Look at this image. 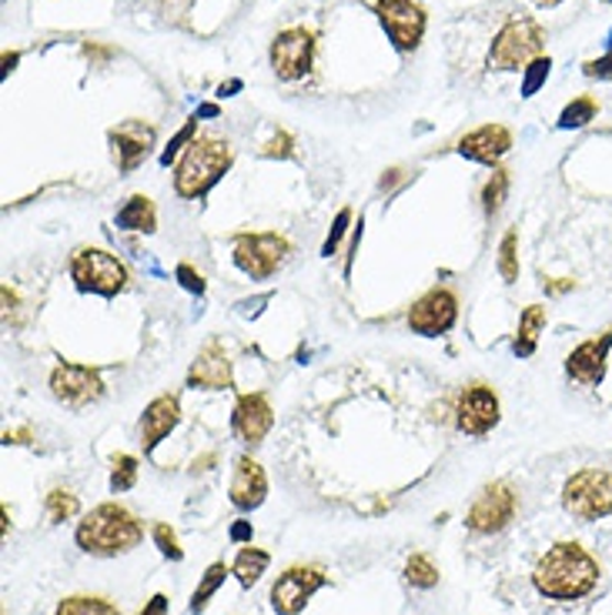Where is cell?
<instances>
[{
	"mask_svg": "<svg viewBox=\"0 0 612 615\" xmlns=\"http://www.w3.org/2000/svg\"><path fill=\"white\" fill-rule=\"evenodd\" d=\"M532 582L549 599H582L596 589L599 566L582 546L559 543L539 559V566L532 572Z\"/></svg>",
	"mask_w": 612,
	"mask_h": 615,
	"instance_id": "obj_1",
	"label": "cell"
},
{
	"mask_svg": "<svg viewBox=\"0 0 612 615\" xmlns=\"http://www.w3.org/2000/svg\"><path fill=\"white\" fill-rule=\"evenodd\" d=\"M141 522L121 508V505H98L81 525H78V546L88 552V556H101V559H111V556H121V552H131L137 543H141Z\"/></svg>",
	"mask_w": 612,
	"mask_h": 615,
	"instance_id": "obj_2",
	"label": "cell"
},
{
	"mask_svg": "<svg viewBox=\"0 0 612 615\" xmlns=\"http://www.w3.org/2000/svg\"><path fill=\"white\" fill-rule=\"evenodd\" d=\"M227 168H232V144L221 137H198L175 171V191L181 198H201L221 181Z\"/></svg>",
	"mask_w": 612,
	"mask_h": 615,
	"instance_id": "obj_3",
	"label": "cell"
},
{
	"mask_svg": "<svg viewBox=\"0 0 612 615\" xmlns=\"http://www.w3.org/2000/svg\"><path fill=\"white\" fill-rule=\"evenodd\" d=\"M546 47V31L535 18H512L505 27L496 34L492 51H489V67L496 70H522L535 57H543Z\"/></svg>",
	"mask_w": 612,
	"mask_h": 615,
	"instance_id": "obj_4",
	"label": "cell"
},
{
	"mask_svg": "<svg viewBox=\"0 0 612 615\" xmlns=\"http://www.w3.org/2000/svg\"><path fill=\"white\" fill-rule=\"evenodd\" d=\"M70 278L81 291L114 298L127 284V268L118 261V255H111L104 248H81L70 258Z\"/></svg>",
	"mask_w": 612,
	"mask_h": 615,
	"instance_id": "obj_5",
	"label": "cell"
},
{
	"mask_svg": "<svg viewBox=\"0 0 612 615\" xmlns=\"http://www.w3.org/2000/svg\"><path fill=\"white\" fill-rule=\"evenodd\" d=\"M563 505L569 515H576L582 522L605 518L612 512V476L602 469L576 472L563 489Z\"/></svg>",
	"mask_w": 612,
	"mask_h": 615,
	"instance_id": "obj_6",
	"label": "cell"
},
{
	"mask_svg": "<svg viewBox=\"0 0 612 615\" xmlns=\"http://www.w3.org/2000/svg\"><path fill=\"white\" fill-rule=\"evenodd\" d=\"M288 251H291V245L281 235H275V231H265V235H238L235 265L248 278H271L285 265Z\"/></svg>",
	"mask_w": 612,
	"mask_h": 615,
	"instance_id": "obj_7",
	"label": "cell"
},
{
	"mask_svg": "<svg viewBox=\"0 0 612 615\" xmlns=\"http://www.w3.org/2000/svg\"><path fill=\"white\" fill-rule=\"evenodd\" d=\"M515 505H519V495L512 492L509 482H492L479 492V499L472 502L469 515H466V525L479 535H492V532H502L512 515H515Z\"/></svg>",
	"mask_w": 612,
	"mask_h": 615,
	"instance_id": "obj_8",
	"label": "cell"
},
{
	"mask_svg": "<svg viewBox=\"0 0 612 615\" xmlns=\"http://www.w3.org/2000/svg\"><path fill=\"white\" fill-rule=\"evenodd\" d=\"M315 60V34L304 27H291L275 37L271 44V67L281 81H298L312 70Z\"/></svg>",
	"mask_w": 612,
	"mask_h": 615,
	"instance_id": "obj_9",
	"label": "cell"
},
{
	"mask_svg": "<svg viewBox=\"0 0 612 615\" xmlns=\"http://www.w3.org/2000/svg\"><path fill=\"white\" fill-rule=\"evenodd\" d=\"M375 14L399 51H415L425 34V11L412 0H375Z\"/></svg>",
	"mask_w": 612,
	"mask_h": 615,
	"instance_id": "obj_10",
	"label": "cell"
},
{
	"mask_svg": "<svg viewBox=\"0 0 612 615\" xmlns=\"http://www.w3.org/2000/svg\"><path fill=\"white\" fill-rule=\"evenodd\" d=\"M51 392L57 402H64L70 409H85L104 395V381L88 365H57L51 374Z\"/></svg>",
	"mask_w": 612,
	"mask_h": 615,
	"instance_id": "obj_11",
	"label": "cell"
},
{
	"mask_svg": "<svg viewBox=\"0 0 612 615\" xmlns=\"http://www.w3.org/2000/svg\"><path fill=\"white\" fill-rule=\"evenodd\" d=\"M322 585H325L322 569H315V566H294V569L281 572L278 582L271 585V605H275L278 615H298Z\"/></svg>",
	"mask_w": 612,
	"mask_h": 615,
	"instance_id": "obj_12",
	"label": "cell"
},
{
	"mask_svg": "<svg viewBox=\"0 0 612 615\" xmlns=\"http://www.w3.org/2000/svg\"><path fill=\"white\" fill-rule=\"evenodd\" d=\"M458 318V301L452 291L445 288H432L429 294H422L415 304H412V312H409V328L422 338H438L445 335Z\"/></svg>",
	"mask_w": 612,
	"mask_h": 615,
	"instance_id": "obj_13",
	"label": "cell"
},
{
	"mask_svg": "<svg viewBox=\"0 0 612 615\" xmlns=\"http://www.w3.org/2000/svg\"><path fill=\"white\" fill-rule=\"evenodd\" d=\"M499 422V399L489 384L476 381L469 389L458 395V409H455V425L466 435H486L492 432Z\"/></svg>",
	"mask_w": 612,
	"mask_h": 615,
	"instance_id": "obj_14",
	"label": "cell"
},
{
	"mask_svg": "<svg viewBox=\"0 0 612 615\" xmlns=\"http://www.w3.org/2000/svg\"><path fill=\"white\" fill-rule=\"evenodd\" d=\"M232 361H227V351L218 342H208L198 358L188 368V389H204V392H221L232 389Z\"/></svg>",
	"mask_w": 612,
	"mask_h": 615,
	"instance_id": "obj_15",
	"label": "cell"
},
{
	"mask_svg": "<svg viewBox=\"0 0 612 615\" xmlns=\"http://www.w3.org/2000/svg\"><path fill=\"white\" fill-rule=\"evenodd\" d=\"M111 147H114V161L121 171H134L144 158L151 144H155V127L144 121H124L118 127H111Z\"/></svg>",
	"mask_w": 612,
	"mask_h": 615,
	"instance_id": "obj_16",
	"label": "cell"
},
{
	"mask_svg": "<svg viewBox=\"0 0 612 615\" xmlns=\"http://www.w3.org/2000/svg\"><path fill=\"white\" fill-rule=\"evenodd\" d=\"M609 348H612V328L582 342L569 358H566V371L569 378L582 381V384H599L605 378V361H609Z\"/></svg>",
	"mask_w": 612,
	"mask_h": 615,
	"instance_id": "obj_17",
	"label": "cell"
},
{
	"mask_svg": "<svg viewBox=\"0 0 612 615\" xmlns=\"http://www.w3.org/2000/svg\"><path fill=\"white\" fill-rule=\"evenodd\" d=\"M509 147H512V134L502 124H482L458 141V154L479 165H499V158L509 154Z\"/></svg>",
	"mask_w": 612,
	"mask_h": 615,
	"instance_id": "obj_18",
	"label": "cell"
},
{
	"mask_svg": "<svg viewBox=\"0 0 612 615\" xmlns=\"http://www.w3.org/2000/svg\"><path fill=\"white\" fill-rule=\"evenodd\" d=\"M271 425H275V412L265 395H242L238 399L235 415H232V428L242 441L258 445L271 432Z\"/></svg>",
	"mask_w": 612,
	"mask_h": 615,
	"instance_id": "obj_19",
	"label": "cell"
},
{
	"mask_svg": "<svg viewBox=\"0 0 612 615\" xmlns=\"http://www.w3.org/2000/svg\"><path fill=\"white\" fill-rule=\"evenodd\" d=\"M181 418V405L175 395H162L155 399L147 409H144V418H141V441H144V451H155L158 441L165 435H171V428L178 425Z\"/></svg>",
	"mask_w": 612,
	"mask_h": 615,
	"instance_id": "obj_20",
	"label": "cell"
},
{
	"mask_svg": "<svg viewBox=\"0 0 612 615\" xmlns=\"http://www.w3.org/2000/svg\"><path fill=\"white\" fill-rule=\"evenodd\" d=\"M268 495V482H265V472L255 458L242 455L238 466H235V479H232V502L238 508H258Z\"/></svg>",
	"mask_w": 612,
	"mask_h": 615,
	"instance_id": "obj_21",
	"label": "cell"
},
{
	"mask_svg": "<svg viewBox=\"0 0 612 615\" xmlns=\"http://www.w3.org/2000/svg\"><path fill=\"white\" fill-rule=\"evenodd\" d=\"M155 224H158L155 204H151V198H144V194H131L124 201V208L118 211V227H124V231H144V235H151Z\"/></svg>",
	"mask_w": 612,
	"mask_h": 615,
	"instance_id": "obj_22",
	"label": "cell"
},
{
	"mask_svg": "<svg viewBox=\"0 0 612 615\" xmlns=\"http://www.w3.org/2000/svg\"><path fill=\"white\" fill-rule=\"evenodd\" d=\"M546 328V308L543 304H528L525 315L519 322V332H515V342H512V351L519 358H528L535 351V345H539V332Z\"/></svg>",
	"mask_w": 612,
	"mask_h": 615,
	"instance_id": "obj_23",
	"label": "cell"
},
{
	"mask_svg": "<svg viewBox=\"0 0 612 615\" xmlns=\"http://www.w3.org/2000/svg\"><path fill=\"white\" fill-rule=\"evenodd\" d=\"M265 569H268V552H262V549H242L235 559V579L245 589H252L265 575Z\"/></svg>",
	"mask_w": 612,
	"mask_h": 615,
	"instance_id": "obj_24",
	"label": "cell"
},
{
	"mask_svg": "<svg viewBox=\"0 0 612 615\" xmlns=\"http://www.w3.org/2000/svg\"><path fill=\"white\" fill-rule=\"evenodd\" d=\"M57 615H121L111 602L104 599H88V595H74L57 605Z\"/></svg>",
	"mask_w": 612,
	"mask_h": 615,
	"instance_id": "obj_25",
	"label": "cell"
},
{
	"mask_svg": "<svg viewBox=\"0 0 612 615\" xmlns=\"http://www.w3.org/2000/svg\"><path fill=\"white\" fill-rule=\"evenodd\" d=\"M596 114H599V101L589 98V94H582L572 104H566V111L559 114V127H566V131L569 127H586Z\"/></svg>",
	"mask_w": 612,
	"mask_h": 615,
	"instance_id": "obj_26",
	"label": "cell"
},
{
	"mask_svg": "<svg viewBox=\"0 0 612 615\" xmlns=\"http://www.w3.org/2000/svg\"><path fill=\"white\" fill-rule=\"evenodd\" d=\"M505 194H509V171H505V168H496V171H492V178H489V181H486V188H482V208H486V214H489V217H492V214H499V208H502Z\"/></svg>",
	"mask_w": 612,
	"mask_h": 615,
	"instance_id": "obj_27",
	"label": "cell"
},
{
	"mask_svg": "<svg viewBox=\"0 0 612 615\" xmlns=\"http://www.w3.org/2000/svg\"><path fill=\"white\" fill-rule=\"evenodd\" d=\"M515 248H519V231L512 227V231H505V238L499 245V275L509 284L519 278V255H515Z\"/></svg>",
	"mask_w": 612,
	"mask_h": 615,
	"instance_id": "obj_28",
	"label": "cell"
},
{
	"mask_svg": "<svg viewBox=\"0 0 612 615\" xmlns=\"http://www.w3.org/2000/svg\"><path fill=\"white\" fill-rule=\"evenodd\" d=\"M224 575H227V569L221 566V562H214L208 572H204V579H201V585H198V592L191 595V612H204V605H208V599L218 592V585L224 582Z\"/></svg>",
	"mask_w": 612,
	"mask_h": 615,
	"instance_id": "obj_29",
	"label": "cell"
},
{
	"mask_svg": "<svg viewBox=\"0 0 612 615\" xmlns=\"http://www.w3.org/2000/svg\"><path fill=\"white\" fill-rule=\"evenodd\" d=\"M78 495H70V492H64V489H54L51 495H47V518L51 522H67V518H74L78 515Z\"/></svg>",
	"mask_w": 612,
	"mask_h": 615,
	"instance_id": "obj_30",
	"label": "cell"
},
{
	"mask_svg": "<svg viewBox=\"0 0 612 615\" xmlns=\"http://www.w3.org/2000/svg\"><path fill=\"white\" fill-rule=\"evenodd\" d=\"M134 482H137V458L134 455H114L111 492H127Z\"/></svg>",
	"mask_w": 612,
	"mask_h": 615,
	"instance_id": "obj_31",
	"label": "cell"
},
{
	"mask_svg": "<svg viewBox=\"0 0 612 615\" xmlns=\"http://www.w3.org/2000/svg\"><path fill=\"white\" fill-rule=\"evenodd\" d=\"M405 579L419 589H432L438 582V569L425 559V556H412L409 566H405Z\"/></svg>",
	"mask_w": 612,
	"mask_h": 615,
	"instance_id": "obj_32",
	"label": "cell"
},
{
	"mask_svg": "<svg viewBox=\"0 0 612 615\" xmlns=\"http://www.w3.org/2000/svg\"><path fill=\"white\" fill-rule=\"evenodd\" d=\"M549 67H553L549 57H535V60L525 67V85H522V94H525V98H532L535 91H539V85L549 77Z\"/></svg>",
	"mask_w": 612,
	"mask_h": 615,
	"instance_id": "obj_33",
	"label": "cell"
},
{
	"mask_svg": "<svg viewBox=\"0 0 612 615\" xmlns=\"http://www.w3.org/2000/svg\"><path fill=\"white\" fill-rule=\"evenodd\" d=\"M155 543H158V549L168 556V559H185V552H181V546H178V535L168 528V525H155Z\"/></svg>",
	"mask_w": 612,
	"mask_h": 615,
	"instance_id": "obj_34",
	"label": "cell"
},
{
	"mask_svg": "<svg viewBox=\"0 0 612 615\" xmlns=\"http://www.w3.org/2000/svg\"><path fill=\"white\" fill-rule=\"evenodd\" d=\"M348 221H352V211L345 208V211H338V217H335V224H332V231H329V242H325V248H322V255H335L338 251V242H342V235H345V227H348Z\"/></svg>",
	"mask_w": 612,
	"mask_h": 615,
	"instance_id": "obj_35",
	"label": "cell"
},
{
	"mask_svg": "<svg viewBox=\"0 0 612 615\" xmlns=\"http://www.w3.org/2000/svg\"><path fill=\"white\" fill-rule=\"evenodd\" d=\"M194 127H198V114H194V118H191V121H188V124H185L178 134H175V141H171V144H168V150L162 154V165H171L175 154H178V150H181V147L191 141V137H194Z\"/></svg>",
	"mask_w": 612,
	"mask_h": 615,
	"instance_id": "obj_36",
	"label": "cell"
},
{
	"mask_svg": "<svg viewBox=\"0 0 612 615\" xmlns=\"http://www.w3.org/2000/svg\"><path fill=\"white\" fill-rule=\"evenodd\" d=\"M294 147V141H291V134H285V131H278L268 144H265V158H291V150Z\"/></svg>",
	"mask_w": 612,
	"mask_h": 615,
	"instance_id": "obj_37",
	"label": "cell"
},
{
	"mask_svg": "<svg viewBox=\"0 0 612 615\" xmlns=\"http://www.w3.org/2000/svg\"><path fill=\"white\" fill-rule=\"evenodd\" d=\"M178 281H181V288H188L191 294H204V278H201L191 265H178Z\"/></svg>",
	"mask_w": 612,
	"mask_h": 615,
	"instance_id": "obj_38",
	"label": "cell"
},
{
	"mask_svg": "<svg viewBox=\"0 0 612 615\" xmlns=\"http://www.w3.org/2000/svg\"><path fill=\"white\" fill-rule=\"evenodd\" d=\"M586 77H612V51L599 60H589L586 64Z\"/></svg>",
	"mask_w": 612,
	"mask_h": 615,
	"instance_id": "obj_39",
	"label": "cell"
},
{
	"mask_svg": "<svg viewBox=\"0 0 612 615\" xmlns=\"http://www.w3.org/2000/svg\"><path fill=\"white\" fill-rule=\"evenodd\" d=\"M543 288H546L549 294H566V291L576 288V281H572V278H543Z\"/></svg>",
	"mask_w": 612,
	"mask_h": 615,
	"instance_id": "obj_40",
	"label": "cell"
},
{
	"mask_svg": "<svg viewBox=\"0 0 612 615\" xmlns=\"http://www.w3.org/2000/svg\"><path fill=\"white\" fill-rule=\"evenodd\" d=\"M168 612V599L165 595H155L147 605H144V612H137V615H165Z\"/></svg>",
	"mask_w": 612,
	"mask_h": 615,
	"instance_id": "obj_41",
	"label": "cell"
},
{
	"mask_svg": "<svg viewBox=\"0 0 612 615\" xmlns=\"http://www.w3.org/2000/svg\"><path fill=\"white\" fill-rule=\"evenodd\" d=\"M4 308H8V312H4L8 322H11V318L18 322V294L11 291V284H4Z\"/></svg>",
	"mask_w": 612,
	"mask_h": 615,
	"instance_id": "obj_42",
	"label": "cell"
},
{
	"mask_svg": "<svg viewBox=\"0 0 612 615\" xmlns=\"http://www.w3.org/2000/svg\"><path fill=\"white\" fill-rule=\"evenodd\" d=\"M232 538H235V543H245V538H252V525H248V522H238V525L232 528Z\"/></svg>",
	"mask_w": 612,
	"mask_h": 615,
	"instance_id": "obj_43",
	"label": "cell"
},
{
	"mask_svg": "<svg viewBox=\"0 0 612 615\" xmlns=\"http://www.w3.org/2000/svg\"><path fill=\"white\" fill-rule=\"evenodd\" d=\"M85 54H88V57H98V60H108V57H111V51H108V47H98V44H85Z\"/></svg>",
	"mask_w": 612,
	"mask_h": 615,
	"instance_id": "obj_44",
	"label": "cell"
},
{
	"mask_svg": "<svg viewBox=\"0 0 612 615\" xmlns=\"http://www.w3.org/2000/svg\"><path fill=\"white\" fill-rule=\"evenodd\" d=\"M18 60H21V54H18V51H8V54H4V74H11Z\"/></svg>",
	"mask_w": 612,
	"mask_h": 615,
	"instance_id": "obj_45",
	"label": "cell"
},
{
	"mask_svg": "<svg viewBox=\"0 0 612 615\" xmlns=\"http://www.w3.org/2000/svg\"><path fill=\"white\" fill-rule=\"evenodd\" d=\"M198 114H201V118H214V114H218V108H214V104H204Z\"/></svg>",
	"mask_w": 612,
	"mask_h": 615,
	"instance_id": "obj_46",
	"label": "cell"
},
{
	"mask_svg": "<svg viewBox=\"0 0 612 615\" xmlns=\"http://www.w3.org/2000/svg\"><path fill=\"white\" fill-rule=\"evenodd\" d=\"M532 4H539V8H556V4H563V0H532Z\"/></svg>",
	"mask_w": 612,
	"mask_h": 615,
	"instance_id": "obj_47",
	"label": "cell"
}]
</instances>
